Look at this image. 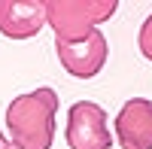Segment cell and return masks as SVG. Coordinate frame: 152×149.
I'll list each match as a JSON object with an SVG mask.
<instances>
[{
    "label": "cell",
    "instance_id": "1",
    "mask_svg": "<svg viewBox=\"0 0 152 149\" xmlns=\"http://www.w3.org/2000/svg\"><path fill=\"white\" fill-rule=\"evenodd\" d=\"M58 91L34 88L6 107V131L15 149H52L55 143Z\"/></svg>",
    "mask_w": 152,
    "mask_h": 149
},
{
    "label": "cell",
    "instance_id": "2",
    "mask_svg": "<svg viewBox=\"0 0 152 149\" xmlns=\"http://www.w3.org/2000/svg\"><path fill=\"white\" fill-rule=\"evenodd\" d=\"M116 0H46V21L55 40H82L116 15Z\"/></svg>",
    "mask_w": 152,
    "mask_h": 149
},
{
    "label": "cell",
    "instance_id": "3",
    "mask_svg": "<svg viewBox=\"0 0 152 149\" xmlns=\"http://www.w3.org/2000/svg\"><path fill=\"white\" fill-rule=\"evenodd\" d=\"M55 52L58 61L70 76L76 79H91L97 76L107 64V55H110V46H107V37L100 31H91L82 40H55Z\"/></svg>",
    "mask_w": 152,
    "mask_h": 149
},
{
    "label": "cell",
    "instance_id": "4",
    "mask_svg": "<svg viewBox=\"0 0 152 149\" xmlns=\"http://www.w3.org/2000/svg\"><path fill=\"white\" fill-rule=\"evenodd\" d=\"M67 146L70 149H110L107 110L94 101H76L67 113Z\"/></svg>",
    "mask_w": 152,
    "mask_h": 149
},
{
    "label": "cell",
    "instance_id": "5",
    "mask_svg": "<svg viewBox=\"0 0 152 149\" xmlns=\"http://www.w3.org/2000/svg\"><path fill=\"white\" fill-rule=\"evenodd\" d=\"M116 137L122 149H152V101L131 97L116 116Z\"/></svg>",
    "mask_w": 152,
    "mask_h": 149
},
{
    "label": "cell",
    "instance_id": "6",
    "mask_svg": "<svg viewBox=\"0 0 152 149\" xmlns=\"http://www.w3.org/2000/svg\"><path fill=\"white\" fill-rule=\"evenodd\" d=\"M46 24V0H0V34L31 40Z\"/></svg>",
    "mask_w": 152,
    "mask_h": 149
},
{
    "label": "cell",
    "instance_id": "7",
    "mask_svg": "<svg viewBox=\"0 0 152 149\" xmlns=\"http://www.w3.org/2000/svg\"><path fill=\"white\" fill-rule=\"evenodd\" d=\"M137 46H140V52L146 61H152V15L143 21V28H140V37H137Z\"/></svg>",
    "mask_w": 152,
    "mask_h": 149
},
{
    "label": "cell",
    "instance_id": "8",
    "mask_svg": "<svg viewBox=\"0 0 152 149\" xmlns=\"http://www.w3.org/2000/svg\"><path fill=\"white\" fill-rule=\"evenodd\" d=\"M0 149H15V146H12V143H9V137H6V134H3V131H0Z\"/></svg>",
    "mask_w": 152,
    "mask_h": 149
}]
</instances>
